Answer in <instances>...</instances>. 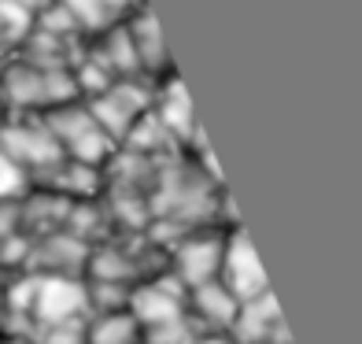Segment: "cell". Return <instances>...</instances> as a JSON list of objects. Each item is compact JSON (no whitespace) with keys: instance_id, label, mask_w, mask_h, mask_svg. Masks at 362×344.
I'll list each match as a JSON object with an SVG mask.
<instances>
[{"instance_id":"cell-1","label":"cell","mask_w":362,"mask_h":344,"mask_svg":"<svg viewBox=\"0 0 362 344\" xmlns=\"http://www.w3.org/2000/svg\"><path fill=\"white\" fill-rule=\"evenodd\" d=\"M78 86L71 71L37 67L19 56L4 59L0 67V115H45L63 101H74Z\"/></svg>"},{"instance_id":"cell-2","label":"cell","mask_w":362,"mask_h":344,"mask_svg":"<svg viewBox=\"0 0 362 344\" xmlns=\"http://www.w3.org/2000/svg\"><path fill=\"white\" fill-rule=\"evenodd\" d=\"M45 126L52 130V137L56 144L63 149V156H71L78 163H93V167H104L107 156L119 149L107 134H104V126L93 119V111L89 104L81 101V96H74V101H63L56 108H48L45 115Z\"/></svg>"},{"instance_id":"cell-3","label":"cell","mask_w":362,"mask_h":344,"mask_svg":"<svg viewBox=\"0 0 362 344\" xmlns=\"http://www.w3.org/2000/svg\"><path fill=\"white\" fill-rule=\"evenodd\" d=\"M86 104L93 111V119L104 126V134L119 144L129 126L152 108V78L134 74V78H115L111 86H104L100 93L86 96Z\"/></svg>"},{"instance_id":"cell-4","label":"cell","mask_w":362,"mask_h":344,"mask_svg":"<svg viewBox=\"0 0 362 344\" xmlns=\"http://www.w3.org/2000/svg\"><path fill=\"white\" fill-rule=\"evenodd\" d=\"M222 241H226V226L185 229V234L167 248V270L185 289L211 282V277L218 274V263H222Z\"/></svg>"},{"instance_id":"cell-5","label":"cell","mask_w":362,"mask_h":344,"mask_svg":"<svg viewBox=\"0 0 362 344\" xmlns=\"http://www.w3.org/2000/svg\"><path fill=\"white\" fill-rule=\"evenodd\" d=\"M0 149L30 174V182L63 156L41 115H0Z\"/></svg>"},{"instance_id":"cell-6","label":"cell","mask_w":362,"mask_h":344,"mask_svg":"<svg viewBox=\"0 0 362 344\" xmlns=\"http://www.w3.org/2000/svg\"><path fill=\"white\" fill-rule=\"evenodd\" d=\"M185 292L189 289L170 270H159L129 289L126 311L141 322V330H156V326H167L185 315Z\"/></svg>"},{"instance_id":"cell-7","label":"cell","mask_w":362,"mask_h":344,"mask_svg":"<svg viewBox=\"0 0 362 344\" xmlns=\"http://www.w3.org/2000/svg\"><path fill=\"white\" fill-rule=\"evenodd\" d=\"M218 282L233 292V297L244 304L259 297V292H267V274L259 267V256L252 248L248 234H244V226H229L226 229V241H222V263H218Z\"/></svg>"},{"instance_id":"cell-8","label":"cell","mask_w":362,"mask_h":344,"mask_svg":"<svg viewBox=\"0 0 362 344\" xmlns=\"http://www.w3.org/2000/svg\"><path fill=\"white\" fill-rule=\"evenodd\" d=\"M122 26L129 34V45H134L137 67H141L144 78H163V74L177 71L174 59H170V48H167V41H163V30L156 23V11L148 8V0H141V4L129 11V19Z\"/></svg>"},{"instance_id":"cell-9","label":"cell","mask_w":362,"mask_h":344,"mask_svg":"<svg viewBox=\"0 0 362 344\" xmlns=\"http://www.w3.org/2000/svg\"><path fill=\"white\" fill-rule=\"evenodd\" d=\"M152 111L159 115V122L177 137L181 149H185V144L196 137V130H200L196 111H192V101H189V89H185V81H181L177 71L163 74V78H152Z\"/></svg>"},{"instance_id":"cell-10","label":"cell","mask_w":362,"mask_h":344,"mask_svg":"<svg viewBox=\"0 0 362 344\" xmlns=\"http://www.w3.org/2000/svg\"><path fill=\"white\" fill-rule=\"evenodd\" d=\"M237 311H240V300L218 282V277H211L204 285H192L185 292V319L204 322L207 326L204 333H229Z\"/></svg>"},{"instance_id":"cell-11","label":"cell","mask_w":362,"mask_h":344,"mask_svg":"<svg viewBox=\"0 0 362 344\" xmlns=\"http://www.w3.org/2000/svg\"><path fill=\"white\" fill-rule=\"evenodd\" d=\"M86 56L107 78H134V74H141L126 26H111V30H104V34H96V38H86Z\"/></svg>"},{"instance_id":"cell-12","label":"cell","mask_w":362,"mask_h":344,"mask_svg":"<svg viewBox=\"0 0 362 344\" xmlns=\"http://www.w3.org/2000/svg\"><path fill=\"white\" fill-rule=\"evenodd\" d=\"M59 4L74 19L81 38H96L111 26H122L141 0H59Z\"/></svg>"},{"instance_id":"cell-13","label":"cell","mask_w":362,"mask_h":344,"mask_svg":"<svg viewBox=\"0 0 362 344\" xmlns=\"http://www.w3.org/2000/svg\"><path fill=\"white\" fill-rule=\"evenodd\" d=\"M86 344H144V330L126 307L96 311V319L86 322Z\"/></svg>"},{"instance_id":"cell-14","label":"cell","mask_w":362,"mask_h":344,"mask_svg":"<svg viewBox=\"0 0 362 344\" xmlns=\"http://www.w3.org/2000/svg\"><path fill=\"white\" fill-rule=\"evenodd\" d=\"M30 26H34V19H30L23 8L0 0V48H4V52H11V48L23 41V34H26Z\"/></svg>"},{"instance_id":"cell-15","label":"cell","mask_w":362,"mask_h":344,"mask_svg":"<svg viewBox=\"0 0 362 344\" xmlns=\"http://www.w3.org/2000/svg\"><path fill=\"white\" fill-rule=\"evenodd\" d=\"M26 189H30V174L4 149H0V204H4V200H19Z\"/></svg>"},{"instance_id":"cell-16","label":"cell","mask_w":362,"mask_h":344,"mask_svg":"<svg viewBox=\"0 0 362 344\" xmlns=\"http://www.w3.org/2000/svg\"><path fill=\"white\" fill-rule=\"evenodd\" d=\"M8 4H15V8H23V11L30 15V19H34V15H37V11H45L48 4H52V0H8Z\"/></svg>"},{"instance_id":"cell-17","label":"cell","mask_w":362,"mask_h":344,"mask_svg":"<svg viewBox=\"0 0 362 344\" xmlns=\"http://www.w3.org/2000/svg\"><path fill=\"white\" fill-rule=\"evenodd\" d=\"M4 59H8V52H4V48H0V67H4Z\"/></svg>"}]
</instances>
